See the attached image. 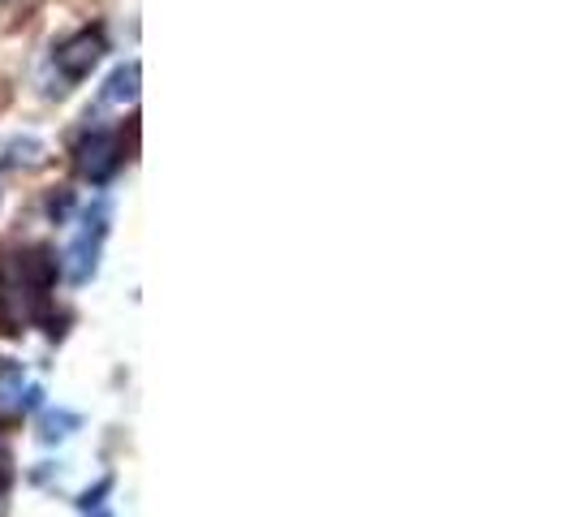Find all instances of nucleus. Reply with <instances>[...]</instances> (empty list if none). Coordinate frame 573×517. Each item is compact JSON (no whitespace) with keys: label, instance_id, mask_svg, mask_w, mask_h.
<instances>
[{"label":"nucleus","instance_id":"obj_1","mask_svg":"<svg viewBox=\"0 0 573 517\" xmlns=\"http://www.w3.org/2000/svg\"><path fill=\"white\" fill-rule=\"evenodd\" d=\"M108 221H113V203L108 199H95V208H86L82 216V233L73 237L70 246V285H86L100 268V242L108 233Z\"/></svg>","mask_w":573,"mask_h":517},{"label":"nucleus","instance_id":"obj_2","mask_svg":"<svg viewBox=\"0 0 573 517\" xmlns=\"http://www.w3.org/2000/svg\"><path fill=\"white\" fill-rule=\"evenodd\" d=\"M78 168H82V177H91L95 186H104L121 168V139L113 130L82 134V143H78Z\"/></svg>","mask_w":573,"mask_h":517},{"label":"nucleus","instance_id":"obj_3","mask_svg":"<svg viewBox=\"0 0 573 517\" xmlns=\"http://www.w3.org/2000/svg\"><path fill=\"white\" fill-rule=\"evenodd\" d=\"M100 57H104V35L100 31H78L73 39H66L57 48V70L70 82H78V78H86L100 66Z\"/></svg>","mask_w":573,"mask_h":517},{"label":"nucleus","instance_id":"obj_4","mask_svg":"<svg viewBox=\"0 0 573 517\" xmlns=\"http://www.w3.org/2000/svg\"><path fill=\"white\" fill-rule=\"evenodd\" d=\"M139 61H126V66H117L108 82H104V104H135V95H139Z\"/></svg>","mask_w":573,"mask_h":517},{"label":"nucleus","instance_id":"obj_5","mask_svg":"<svg viewBox=\"0 0 573 517\" xmlns=\"http://www.w3.org/2000/svg\"><path fill=\"white\" fill-rule=\"evenodd\" d=\"M22 406V367L0 359V410H17Z\"/></svg>","mask_w":573,"mask_h":517},{"label":"nucleus","instance_id":"obj_6","mask_svg":"<svg viewBox=\"0 0 573 517\" xmlns=\"http://www.w3.org/2000/svg\"><path fill=\"white\" fill-rule=\"evenodd\" d=\"M39 155H44V143L26 134V139H13V143H9V151H4V160H0V164H4V168H17V164H39Z\"/></svg>","mask_w":573,"mask_h":517},{"label":"nucleus","instance_id":"obj_7","mask_svg":"<svg viewBox=\"0 0 573 517\" xmlns=\"http://www.w3.org/2000/svg\"><path fill=\"white\" fill-rule=\"evenodd\" d=\"M82 427V419L78 414H70V410H52L48 419H44V440H66V436H73Z\"/></svg>","mask_w":573,"mask_h":517},{"label":"nucleus","instance_id":"obj_8","mask_svg":"<svg viewBox=\"0 0 573 517\" xmlns=\"http://www.w3.org/2000/svg\"><path fill=\"white\" fill-rule=\"evenodd\" d=\"M70 208H73V195H70V190H61V195H52V199H48V216H52L57 224L70 216Z\"/></svg>","mask_w":573,"mask_h":517},{"label":"nucleus","instance_id":"obj_9","mask_svg":"<svg viewBox=\"0 0 573 517\" xmlns=\"http://www.w3.org/2000/svg\"><path fill=\"white\" fill-rule=\"evenodd\" d=\"M108 492H113V479H100V487H95V492H82L78 505H82V509H100V505H104L100 496H108Z\"/></svg>","mask_w":573,"mask_h":517},{"label":"nucleus","instance_id":"obj_10","mask_svg":"<svg viewBox=\"0 0 573 517\" xmlns=\"http://www.w3.org/2000/svg\"><path fill=\"white\" fill-rule=\"evenodd\" d=\"M91 517H113V514H104V509H86Z\"/></svg>","mask_w":573,"mask_h":517}]
</instances>
